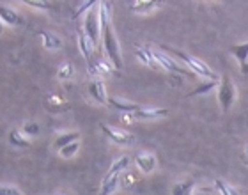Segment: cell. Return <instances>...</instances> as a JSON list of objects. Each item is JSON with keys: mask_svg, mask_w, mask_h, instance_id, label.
<instances>
[{"mask_svg": "<svg viewBox=\"0 0 248 195\" xmlns=\"http://www.w3.org/2000/svg\"><path fill=\"white\" fill-rule=\"evenodd\" d=\"M119 186H121V174L110 176V178H103L99 195H112L117 188H119Z\"/></svg>", "mask_w": 248, "mask_h": 195, "instance_id": "19", "label": "cell"}, {"mask_svg": "<svg viewBox=\"0 0 248 195\" xmlns=\"http://www.w3.org/2000/svg\"><path fill=\"white\" fill-rule=\"evenodd\" d=\"M99 2H101V0H85V2H83V4L77 9V13H75V18H77V16H80V15H83V13H87L89 9H93L94 4H99Z\"/></svg>", "mask_w": 248, "mask_h": 195, "instance_id": "30", "label": "cell"}, {"mask_svg": "<svg viewBox=\"0 0 248 195\" xmlns=\"http://www.w3.org/2000/svg\"><path fill=\"white\" fill-rule=\"evenodd\" d=\"M161 50L170 51L172 55H176V59H179V61H181L193 75H197V77H202V78H206V80H218L217 73L213 71L206 62H202L201 59H197V57H193V55H188L185 51L176 50V48H170V47H161Z\"/></svg>", "mask_w": 248, "mask_h": 195, "instance_id": "2", "label": "cell"}, {"mask_svg": "<svg viewBox=\"0 0 248 195\" xmlns=\"http://www.w3.org/2000/svg\"><path fill=\"white\" fill-rule=\"evenodd\" d=\"M135 55L139 57V61L147 67H153V69H160L158 62L155 61L153 57V50L149 47H135Z\"/></svg>", "mask_w": 248, "mask_h": 195, "instance_id": "15", "label": "cell"}, {"mask_svg": "<svg viewBox=\"0 0 248 195\" xmlns=\"http://www.w3.org/2000/svg\"><path fill=\"white\" fill-rule=\"evenodd\" d=\"M75 77V66H73L71 62H64L59 66V71H57V78L59 80H71Z\"/></svg>", "mask_w": 248, "mask_h": 195, "instance_id": "25", "label": "cell"}, {"mask_svg": "<svg viewBox=\"0 0 248 195\" xmlns=\"http://www.w3.org/2000/svg\"><path fill=\"white\" fill-rule=\"evenodd\" d=\"M245 156H247V158H248V144L245 146Z\"/></svg>", "mask_w": 248, "mask_h": 195, "instance_id": "34", "label": "cell"}, {"mask_svg": "<svg viewBox=\"0 0 248 195\" xmlns=\"http://www.w3.org/2000/svg\"><path fill=\"white\" fill-rule=\"evenodd\" d=\"M9 142L11 146H15V147H31L32 146V140L27 139V135L21 131V130H11L9 131Z\"/></svg>", "mask_w": 248, "mask_h": 195, "instance_id": "18", "label": "cell"}, {"mask_svg": "<svg viewBox=\"0 0 248 195\" xmlns=\"http://www.w3.org/2000/svg\"><path fill=\"white\" fill-rule=\"evenodd\" d=\"M99 23H101V41H103L105 53L108 57L110 64L115 69H123V55H121L119 39L115 36L112 20H110V4L107 0H101L98 5Z\"/></svg>", "mask_w": 248, "mask_h": 195, "instance_id": "1", "label": "cell"}, {"mask_svg": "<svg viewBox=\"0 0 248 195\" xmlns=\"http://www.w3.org/2000/svg\"><path fill=\"white\" fill-rule=\"evenodd\" d=\"M2 31H4V21L0 20V34H2Z\"/></svg>", "mask_w": 248, "mask_h": 195, "instance_id": "33", "label": "cell"}, {"mask_svg": "<svg viewBox=\"0 0 248 195\" xmlns=\"http://www.w3.org/2000/svg\"><path fill=\"white\" fill-rule=\"evenodd\" d=\"M0 20L4 21V25L9 27H21L25 23L20 13L9 7V5H0Z\"/></svg>", "mask_w": 248, "mask_h": 195, "instance_id": "10", "label": "cell"}, {"mask_svg": "<svg viewBox=\"0 0 248 195\" xmlns=\"http://www.w3.org/2000/svg\"><path fill=\"white\" fill-rule=\"evenodd\" d=\"M129 165V158L128 156H121V158H117L114 162V163L110 165V169L107 170V174H105V178H110V176H117V174H123L124 170L128 169Z\"/></svg>", "mask_w": 248, "mask_h": 195, "instance_id": "22", "label": "cell"}, {"mask_svg": "<svg viewBox=\"0 0 248 195\" xmlns=\"http://www.w3.org/2000/svg\"><path fill=\"white\" fill-rule=\"evenodd\" d=\"M115 67L112 64H107L103 61H93L89 64V73L93 77H110Z\"/></svg>", "mask_w": 248, "mask_h": 195, "instance_id": "16", "label": "cell"}, {"mask_svg": "<svg viewBox=\"0 0 248 195\" xmlns=\"http://www.w3.org/2000/svg\"><path fill=\"white\" fill-rule=\"evenodd\" d=\"M83 32L85 36L93 41V45L96 47L101 37V23H99V13L98 9H89L85 13V20H83Z\"/></svg>", "mask_w": 248, "mask_h": 195, "instance_id": "4", "label": "cell"}, {"mask_svg": "<svg viewBox=\"0 0 248 195\" xmlns=\"http://www.w3.org/2000/svg\"><path fill=\"white\" fill-rule=\"evenodd\" d=\"M231 53L234 59L239 62V69L243 75H248V41L239 43V45H232L231 47Z\"/></svg>", "mask_w": 248, "mask_h": 195, "instance_id": "11", "label": "cell"}, {"mask_svg": "<svg viewBox=\"0 0 248 195\" xmlns=\"http://www.w3.org/2000/svg\"><path fill=\"white\" fill-rule=\"evenodd\" d=\"M169 115V110L167 108H147L142 107L140 110L133 112V117L137 121H156V119L167 117Z\"/></svg>", "mask_w": 248, "mask_h": 195, "instance_id": "9", "label": "cell"}, {"mask_svg": "<svg viewBox=\"0 0 248 195\" xmlns=\"http://www.w3.org/2000/svg\"><path fill=\"white\" fill-rule=\"evenodd\" d=\"M215 188L220 195H241L232 185H229L227 181L223 179H215Z\"/></svg>", "mask_w": 248, "mask_h": 195, "instance_id": "24", "label": "cell"}, {"mask_svg": "<svg viewBox=\"0 0 248 195\" xmlns=\"http://www.w3.org/2000/svg\"><path fill=\"white\" fill-rule=\"evenodd\" d=\"M89 94L94 101L99 105H108V96H107V89L101 78H94L93 82L89 83Z\"/></svg>", "mask_w": 248, "mask_h": 195, "instance_id": "8", "label": "cell"}, {"mask_svg": "<svg viewBox=\"0 0 248 195\" xmlns=\"http://www.w3.org/2000/svg\"><path fill=\"white\" fill-rule=\"evenodd\" d=\"M37 34H39V37H41V41H43V47L46 48V50L55 51V50H61L62 48V39L57 36V34L48 32V31H39Z\"/></svg>", "mask_w": 248, "mask_h": 195, "instance_id": "14", "label": "cell"}, {"mask_svg": "<svg viewBox=\"0 0 248 195\" xmlns=\"http://www.w3.org/2000/svg\"><path fill=\"white\" fill-rule=\"evenodd\" d=\"M29 7H34V9H41V11H50L53 9V4L50 0H20Z\"/></svg>", "mask_w": 248, "mask_h": 195, "instance_id": "26", "label": "cell"}, {"mask_svg": "<svg viewBox=\"0 0 248 195\" xmlns=\"http://www.w3.org/2000/svg\"><path fill=\"white\" fill-rule=\"evenodd\" d=\"M77 37H78V48H80V51H82L83 59L87 61V64H91V62H93V51L96 47H94L93 41L85 36V32L83 31H78Z\"/></svg>", "mask_w": 248, "mask_h": 195, "instance_id": "13", "label": "cell"}, {"mask_svg": "<svg viewBox=\"0 0 248 195\" xmlns=\"http://www.w3.org/2000/svg\"><path fill=\"white\" fill-rule=\"evenodd\" d=\"M153 57H155V61L158 62V66L167 69V71L177 73V75H186V77H191V75H193L191 71H186L181 64H177V61H174L170 55H167V53H163V51L153 50Z\"/></svg>", "mask_w": 248, "mask_h": 195, "instance_id": "5", "label": "cell"}, {"mask_svg": "<svg viewBox=\"0 0 248 195\" xmlns=\"http://www.w3.org/2000/svg\"><path fill=\"white\" fill-rule=\"evenodd\" d=\"M46 103L50 105V107H64L66 105V99L61 96H57V94H50V96L46 98Z\"/></svg>", "mask_w": 248, "mask_h": 195, "instance_id": "31", "label": "cell"}, {"mask_svg": "<svg viewBox=\"0 0 248 195\" xmlns=\"http://www.w3.org/2000/svg\"><path fill=\"white\" fill-rule=\"evenodd\" d=\"M21 131H23L27 137H37L39 131H41V128H39V124H37L36 121H25L23 126H21Z\"/></svg>", "mask_w": 248, "mask_h": 195, "instance_id": "27", "label": "cell"}, {"mask_svg": "<svg viewBox=\"0 0 248 195\" xmlns=\"http://www.w3.org/2000/svg\"><path fill=\"white\" fill-rule=\"evenodd\" d=\"M108 105L112 108H115L117 112H123V114H133L137 110H140V105L137 103H131V101H124V99H119V98H108Z\"/></svg>", "mask_w": 248, "mask_h": 195, "instance_id": "17", "label": "cell"}, {"mask_svg": "<svg viewBox=\"0 0 248 195\" xmlns=\"http://www.w3.org/2000/svg\"><path fill=\"white\" fill-rule=\"evenodd\" d=\"M218 80H206V82L202 83V85H199V87L195 89V91H191L190 94H188V98H195V96H201V94H207L209 91H213L215 87H218Z\"/></svg>", "mask_w": 248, "mask_h": 195, "instance_id": "23", "label": "cell"}, {"mask_svg": "<svg viewBox=\"0 0 248 195\" xmlns=\"http://www.w3.org/2000/svg\"><path fill=\"white\" fill-rule=\"evenodd\" d=\"M135 165L140 172L144 174H153L156 170V165H158V160L153 153H147V151H142L135 156Z\"/></svg>", "mask_w": 248, "mask_h": 195, "instance_id": "7", "label": "cell"}, {"mask_svg": "<svg viewBox=\"0 0 248 195\" xmlns=\"http://www.w3.org/2000/svg\"><path fill=\"white\" fill-rule=\"evenodd\" d=\"M163 4H165V0H133L129 4V9L133 11V13L144 15V13H151V11L155 9H160Z\"/></svg>", "mask_w": 248, "mask_h": 195, "instance_id": "12", "label": "cell"}, {"mask_svg": "<svg viewBox=\"0 0 248 195\" xmlns=\"http://www.w3.org/2000/svg\"><path fill=\"white\" fill-rule=\"evenodd\" d=\"M199 195H204V194H199Z\"/></svg>", "mask_w": 248, "mask_h": 195, "instance_id": "36", "label": "cell"}, {"mask_svg": "<svg viewBox=\"0 0 248 195\" xmlns=\"http://www.w3.org/2000/svg\"><path fill=\"white\" fill-rule=\"evenodd\" d=\"M57 195H66V194H57Z\"/></svg>", "mask_w": 248, "mask_h": 195, "instance_id": "35", "label": "cell"}, {"mask_svg": "<svg viewBox=\"0 0 248 195\" xmlns=\"http://www.w3.org/2000/svg\"><path fill=\"white\" fill-rule=\"evenodd\" d=\"M135 181H137V176H135L133 172L124 170L123 174H121V186H123V188H129V186H133Z\"/></svg>", "mask_w": 248, "mask_h": 195, "instance_id": "29", "label": "cell"}, {"mask_svg": "<svg viewBox=\"0 0 248 195\" xmlns=\"http://www.w3.org/2000/svg\"><path fill=\"white\" fill-rule=\"evenodd\" d=\"M0 195H23L18 188L9 185H0Z\"/></svg>", "mask_w": 248, "mask_h": 195, "instance_id": "32", "label": "cell"}, {"mask_svg": "<svg viewBox=\"0 0 248 195\" xmlns=\"http://www.w3.org/2000/svg\"><path fill=\"white\" fill-rule=\"evenodd\" d=\"M236 96H238V93H236V85L232 83V80H231L229 75H223L220 83H218V87H217L218 105L222 107L223 114H227L229 110L232 108V105L236 103Z\"/></svg>", "mask_w": 248, "mask_h": 195, "instance_id": "3", "label": "cell"}, {"mask_svg": "<svg viewBox=\"0 0 248 195\" xmlns=\"http://www.w3.org/2000/svg\"><path fill=\"white\" fill-rule=\"evenodd\" d=\"M77 140H80V133H78V131H66V133H61L57 139H55V142H53V147L59 151V149L66 147L67 144L77 142Z\"/></svg>", "mask_w": 248, "mask_h": 195, "instance_id": "20", "label": "cell"}, {"mask_svg": "<svg viewBox=\"0 0 248 195\" xmlns=\"http://www.w3.org/2000/svg\"><path fill=\"white\" fill-rule=\"evenodd\" d=\"M193 188H195L193 179L177 181L176 185L172 186V195H193Z\"/></svg>", "mask_w": 248, "mask_h": 195, "instance_id": "21", "label": "cell"}, {"mask_svg": "<svg viewBox=\"0 0 248 195\" xmlns=\"http://www.w3.org/2000/svg\"><path fill=\"white\" fill-rule=\"evenodd\" d=\"M78 149H80V142H71V144H67L66 147L59 149V154H61L62 158H73L75 154L78 153Z\"/></svg>", "mask_w": 248, "mask_h": 195, "instance_id": "28", "label": "cell"}, {"mask_svg": "<svg viewBox=\"0 0 248 195\" xmlns=\"http://www.w3.org/2000/svg\"><path fill=\"white\" fill-rule=\"evenodd\" d=\"M101 131L107 135V139L112 140V142L117 146H129V144H133V140H135V137L131 133L123 131V130L112 128L108 124H101Z\"/></svg>", "mask_w": 248, "mask_h": 195, "instance_id": "6", "label": "cell"}]
</instances>
